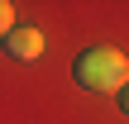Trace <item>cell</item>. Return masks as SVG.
<instances>
[{
	"instance_id": "obj_4",
	"label": "cell",
	"mask_w": 129,
	"mask_h": 124,
	"mask_svg": "<svg viewBox=\"0 0 129 124\" xmlns=\"http://www.w3.org/2000/svg\"><path fill=\"white\" fill-rule=\"evenodd\" d=\"M120 105H124V115H129V86H124V91H120Z\"/></svg>"
},
{
	"instance_id": "obj_3",
	"label": "cell",
	"mask_w": 129,
	"mask_h": 124,
	"mask_svg": "<svg viewBox=\"0 0 129 124\" xmlns=\"http://www.w3.org/2000/svg\"><path fill=\"white\" fill-rule=\"evenodd\" d=\"M10 29H14V5L0 0V33H10Z\"/></svg>"
},
{
	"instance_id": "obj_2",
	"label": "cell",
	"mask_w": 129,
	"mask_h": 124,
	"mask_svg": "<svg viewBox=\"0 0 129 124\" xmlns=\"http://www.w3.org/2000/svg\"><path fill=\"white\" fill-rule=\"evenodd\" d=\"M5 53L19 57V62H34V57H43V33L38 29H10L5 33Z\"/></svg>"
},
{
	"instance_id": "obj_1",
	"label": "cell",
	"mask_w": 129,
	"mask_h": 124,
	"mask_svg": "<svg viewBox=\"0 0 129 124\" xmlns=\"http://www.w3.org/2000/svg\"><path fill=\"white\" fill-rule=\"evenodd\" d=\"M72 72H77V81H81L86 91H96V96H115V91L129 86V57L120 48H91V53L77 57Z\"/></svg>"
}]
</instances>
